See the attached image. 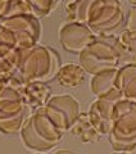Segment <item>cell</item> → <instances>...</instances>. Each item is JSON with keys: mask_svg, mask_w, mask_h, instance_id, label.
<instances>
[{"mask_svg": "<svg viewBox=\"0 0 136 154\" xmlns=\"http://www.w3.org/2000/svg\"><path fill=\"white\" fill-rule=\"evenodd\" d=\"M110 143L118 152L130 153L136 149V103L121 99L114 104Z\"/></svg>", "mask_w": 136, "mask_h": 154, "instance_id": "2", "label": "cell"}, {"mask_svg": "<svg viewBox=\"0 0 136 154\" xmlns=\"http://www.w3.org/2000/svg\"><path fill=\"white\" fill-rule=\"evenodd\" d=\"M0 25L14 35L18 50L22 53L36 46V42L40 37V23L36 17L31 14H21V16L0 19Z\"/></svg>", "mask_w": 136, "mask_h": 154, "instance_id": "7", "label": "cell"}, {"mask_svg": "<svg viewBox=\"0 0 136 154\" xmlns=\"http://www.w3.org/2000/svg\"><path fill=\"white\" fill-rule=\"evenodd\" d=\"M33 17H42L49 14L53 9L55 8L57 2H30Z\"/></svg>", "mask_w": 136, "mask_h": 154, "instance_id": "17", "label": "cell"}, {"mask_svg": "<svg viewBox=\"0 0 136 154\" xmlns=\"http://www.w3.org/2000/svg\"><path fill=\"white\" fill-rule=\"evenodd\" d=\"M71 131L84 143H95L100 137L99 132L96 131L94 125L90 121L89 114H85V113L79 116V118H77V121L75 122L73 126H72Z\"/></svg>", "mask_w": 136, "mask_h": 154, "instance_id": "14", "label": "cell"}, {"mask_svg": "<svg viewBox=\"0 0 136 154\" xmlns=\"http://www.w3.org/2000/svg\"><path fill=\"white\" fill-rule=\"evenodd\" d=\"M57 76L60 85L67 86V88H75L84 81V68H81L77 64L70 63L60 67Z\"/></svg>", "mask_w": 136, "mask_h": 154, "instance_id": "15", "label": "cell"}, {"mask_svg": "<svg viewBox=\"0 0 136 154\" xmlns=\"http://www.w3.org/2000/svg\"><path fill=\"white\" fill-rule=\"evenodd\" d=\"M22 95L31 109H40L49 102L50 89L44 82H30L23 86Z\"/></svg>", "mask_w": 136, "mask_h": 154, "instance_id": "13", "label": "cell"}, {"mask_svg": "<svg viewBox=\"0 0 136 154\" xmlns=\"http://www.w3.org/2000/svg\"><path fill=\"white\" fill-rule=\"evenodd\" d=\"M21 132L25 145L33 150H46L54 146L60 141L63 135L41 109H37L31 114Z\"/></svg>", "mask_w": 136, "mask_h": 154, "instance_id": "4", "label": "cell"}, {"mask_svg": "<svg viewBox=\"0 0 136 154\" xmlns=\"http://www.w3.org/2000/svg\"><path fill=\"white\" fill-rule=\"evenodd\" d=\"M126 25H127V31L136 33V8H132L130 11Z\"/></svg>", "mask_w": 136, "mask_h": 154, "instance_id": "18", "label": "cell"}, {"mask_svg": "<svg viewBox=\"0 0 136 154\" xmlns=\"http://www.w3.org/2000/svg\"><path fill=\"white\" fill-rule=\"evenodd\" d=\"M114 49L117 51L119 64H136V33L125 31L116 38Z\"/></svg>", "mask_w": 136, "mask_h": 154, "instance_id": "12", "label": "cell"}, {"mask_svg": "<svg viewBox=\"0 0 136 154\" xmlns=\"http://www.w3.org/2000/svg\"><path fill=\"white\" fill-rule=\"evenodd\" d=\"M21 14H32L31 3L23 0H11V2H0V19H5Z\"/></svg>", "mask_w": 136, "mask_h": 154, "instance_id": "16", "label": "cell"}, {"mask_svg": "<svg viewBox=\"0 0 136 154\" xmlns=\"http://www.w3.org/2000/svg\"><path fill=\"white\" fill-rule=\"evenodd\" d=\"M80 60L84 71L89 73L99 75L101 72L117 69L119 59L114 45H109L104 41L95 40L81 53Z\"/></svg>", "mask_w": 136, "mask_h": 154, "instance_id": "6", "label": "cell"}, {"mask_svg": "<svg viewBox=\"0 0 136 154\" xmlns=\"http://www.w3.org/2000/svg\"><path fill=\"white\" fill-rule=\"evenodd\" d=\"M59 69V58L55 53L51 49L36 45L22 53L17 75L26 85L50 80L55 73L58 75Z\"/></svg>", "mask_w": 136, "mask_h": 154, "instance_id": "1", "label": "cell"}, {"mask_svg": "<svg viewBox=\"0 0 136 154\" xmlns=\"http://www.w3.org/2000/svg\"><path fill=\"white\" fill-rule=\"evenodd\" d=\"M94 32L82 23H67L60 28V42L66 50L82 53L95 41Z\"/></svg>", "mask_w": 136, "mask_h": 154, "instance_id": "9", "label": "cell"}, {"mask_svg": "<svg viewBox=\"0 0 136 154\" xmlns=\"http://www.w3.org/2000/svg\"><path fill=\"white\" fill-rule=\"evenodd\" d=\"M114 104L116 102L110 100L98 99L96 102L91 105L89 118L91 123L94 125L96 131L99 135H107L110 134L112 127H113V113H114Z\"/></svg>", "mask_w": 136, "mask_h": 154, "instance_id": "11", "label": "cell"}, {"mask_svg": "<svg viewBox=\"0 0 136 154\" xmlns=\"http://www.w3.org/2000/svg\"><path fill=\"white\" fill-rule=\"evenodd\" d=\"M40 109L51 119V122L62 132L72 128L80 116L79 103L71 95L54 96L49 99V102Z\"/></svg>", "mask_w": 136, "mask_h": 154, "instance_id": "8", "label": "cell"}, {"mask_svg": "<svg viewBox=\"0 0 136 154\" xmlns=\"http://www.w3.org/2000/svg\"><path fill=\"white\" fill-rule=\"evenodd\" d=\"M123 13L118 2H91L86 26L100 37H110L122 26Z\"/></svg>", "mask_w": 136, "mask_h": 154, "instance_id": "5", "label": "cell"}, {"mask_svg": "<svg viewBox=\"0 0 136 154\" xmlns=\"http://www.w3.org/2000/svg\"><path fill=\"white\" fill-rule=\"evenodd\" d=\"M118 69H110L95 75L91 81V90L99 99L110 100V102H118L123 99L122 94L117 86Z\"/></svg>", "mask_w": 136, "mask_h": 154, "instance_id": "10", "label": "cell"}, {"mask_svg": "<svg viewBox=\"0 0 136 154\" xmlns=\"http://www.w3.org/2000/svg\"><path fill=\"white\" fill-rule=\"evenodd\" d=\"M32 109L26 104L22 89L8 85L0 95V131L4 134H16L22 131Z\"/></svg>", "mask_w": 136, "mask_h": 154, "instance_id": "3", "label": "cell"}, {"mask_svg": "<svg viewBox=\"0 0 136 154\" xmlns=\"http://www.w3.org/2000/svg\"><path fill=\"white\" fill-rule=\"evenodd\" d=\"M128 154H136V149H135V150H132V152H130Z\"/></svg>", "mask_w": 136, "mask_h": 154, "instance_id": "19", "label": "cell"}]
</instances>
